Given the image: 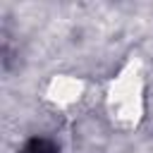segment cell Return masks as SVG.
I'll list each match as a JSON object with an SVG mask.
<instances>
[{
	"instance_id": "6da1fadb",
	"label": "cell",
	"mask_w": 153,
	"mask_h": 153,
	"mask_svg": "<svg viewBox=\"0 0 153 153\" xmlns=\"http://www.w3.org/2000/svg\"><path fill=\"white\" fill-rule=\"evenodd\" d=\"M22 153H57V148H55V143H53L50 139L36 136V139L26 141V146H24Z\"/></svg>"
}]
</instances>
